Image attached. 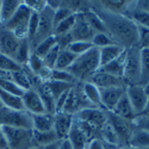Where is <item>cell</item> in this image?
Instances as JSON below:
<instances>
[{
    "mask_svg": "<svg viewBox=\"0 0 149 149\" xmlns=\"http://www.w3.org/2000/svg\"><path fill=\"white\" fill-rule=\"evenodd\" d=\"M43 67H44L43 60L37 56L35 53H31V56H30V60H29V63H28L26 68L30 69V72L33 74V75H37Z\"/></svg>",
    "mask_w": 149,
    "mask_h": 149,
    "instance_id": "cell-40",
    "label": "cell"
},
{
    "mask_svg": "<svg viewBox=\"0 0 149 149\" xmlns=\"http://www.w3.org/2000/svg\"><path fill=\"white\" fill-rule=\"evenodd\" d=\"M139 35H140L139 47L140 48H147V49H149V29L139 28Z\"/></svg>",
    "mask_w": 149,
    "mask_h": 149,
    "instance_id": "cell-45",
    "label": "cell"
},
{
    "mask_svg": "<svg viewBox=\"0 0 149 149\" xmlns=\"http://www.w3.org/2000/svg\"><path fill=\"white\" fill-rule=\"evenodd\" d=\"M57 149H73V146L70 144V142L67 139H65V140L60 141V144H58Z\"/></svg>",
    "mask_w": 149,
    "mask_h": 149,
    "instance_id": "cell-50",
    "label": "cell"
},
{
    "mask_svg": "<svg viewBox=\"0 0 149 149\" xmlns=\"http://www.w3.org/2000/svg\"><path fill=\"white\" fill-rule=\"evenodd\" d=\"M74 13H75V12L72 11L69 7H67V6L63 4V1H61V6H60L57 10L54 11V24H55V26L57 25L58 23H61L62 20H65V19H67L68 17L73 16Z\"/></svg>",
    "mask_w": 149,
    "mask_h": 149,
    "instance_id": "cell-39",
    "label": "cell"
},
{
    "mask_svg": "<svg viewBox=\"0 0 149 149\" xmlns=\"http://www.w3.org/2000/svg\"><path fill=\"white\" fill-rule=\"evenodd\" d=\"M24 4L29 6L36 13H41L47 7V1H43V0H26V1H24Z\"/></svg>",
    "mask_w": 149,
    "mask_h": 149,
    "instance_id": "cell-43",
    "label": "cell"
},
{
    "mask_svg": "<svg viewBox=\"0 0 149 149\" xmlns=\"http://www.w3.org/2000/svg\"><path fill=\"white\" fill-rule=\"evenodd\" d=\"M87 107H94L90 104V102L86 99L84 91H82V82H77L70 88L66 104L63 106L62 112H66L69 115H77L79 111L87 109Z\"/></svg>",
    "mask_w": 149,
    "mask_h": 149,
    "instance_id": "cell-7",
    "label": "cell"
},
{
    "mask_svg": "<svg viewBox=\"0 0 149 149\" xmlns=\"http://www.w3.org/2000/svg\"><path fill=\"white\" fill-rule=\"evenodd\" d=\"M92 44L94 48H98V49H100V48H104V47H107V45H111V44H116L112 38L106 33V32H97L94 36H93V38H92Z\"/></svg>",
    "mask_w": 149,
    "mask_h": 149,
    "instance_id": "cell-37",
    "label": "cell"
},
{
    "mask_svg": "<svg viewBox=\"0 0 149 149\" xmlns=\"http://www.w3.org/2000/svg\"><path fill=\"white\" fill-rule=\"evenodd\" d=\"M32 53V49H31V44L29 42L28 38H23L20 41V44L17 49V53L13 57V60L17 62L18 65H20L22 67H26L29 63V60Z\"/></svg>",
    "mask_w": 149,
    "mask_h": 149,
    "instance_id": "cell-25",
    "label": "cell"
},
{
    "mask_svg": "<svg viewBox=\"0 0 149 149\" xmlns=\"http://www.w3.org/2000/svg\"><path fill=\"white\" fill-rule=\"evenodd\" d=\"M67 140L73 146V149H86L88 142H90L88 137L86 136V134L84 132V130L79 125V123L77 122L75 117H74V122H73V125L70 128V131L68 134Z\"/></svg>",
    "mask_w": 149,
    "mask_h": 149,
    "instance_id": "cell-17",
    "label": "cell"
},
{
    "mask_svg": "<svg viewBox=\"0 0 149 149\" xmlns=\"http://www.w3.org/2000/svg\"><path fill=\"white\" fill-rule=\"evenodd\" d=\"M106 118H107V122L111 124V127L115 129L116 134L118 135L122 147L129 146L130 136L135 128L134 123L131 120L124 119V118L115 115L113 112H111V111H106Z\"/></svg>",
    "mask_w": 149,
    "mask_h": 149,
    "instance_id": "cell-9",
    "label": "cell"
},
{
    "mask_svg": "<svg viewBox=\"0 0 149 149\" xmlns=\"http://www.w3.org/2000/svg\"><path fill=\"white\" fill-rule=\"evenodd\" d=\"M0 107H3V105H1V103H0Z\"/></svg>",
    "mask_w": 149,
    "mask_h": 149,
    "instance_id": "cell-55",
    "label": "cell"
},
{
    "mask_svg": "<svg viewBox=\"0 0 149 149\" xmlns=\"http://www.w3.org/2000/svg\"><path fill=\"white\" fill-rule=\"evenodd\" d=\"M127 87H110V88H99L100 90V102L102 109L105 111H112L120 98L125 94Z\"/></svg>",
    "mask_w": 149,
    "mask_h": 149,
    "instance_id": "cell-15",
    "label": "cell"
},
{
    "mask_svg": "<svg viewBox=\"0 0 149 149\" xmlns=\"http://www.w3.org/2000/svg\"><path fill=\"white\" fill-rule=\"evenodd\" d=\"M77 55H74L72 52H69L68 49H61L60 48V53L57 56V61L54 69L58 70H68L69 67L74 63V61L77 60Z\"/></svg>",
    "mask_w": 149,
    "mask_h": 149,
    "instance_id": "cell-27",
    "label": "cell"
},
{
    "mask_svg": "<svg viewBox=\"0 0 149 149\" xmlns=\"http://www.w3.org/2000/svg\"><path fill=\"white\" fill-rule=\"evenodd\" d=\"M144 87H146V92H147V94H148V97H149V84H148V85H146Z\"/></svg>",
    "mask_w": 149,
    "mask_h": 149,
    "instance_id": "cell-52",
    "label": "cell"
},
{
    "mask_svg": "<svg viewBox=\"0 0 149 149\" xmlns=\"http://www.w3.org/2000/svg\"><path fill=\"white\" fill-rule=\"evenodd\" d=\"M50 80L61 81V82H67V84H73V85L78 82L75 80V78H74L68 70H58V69H53Z\"/></svg>",
    "mask_w": 149,
    "mask_h": 149,
    "instance_id": "cell-38",
    "label": "cell"
},
{
    "mask_svg": "<svg viewBox=\"0 0 149 149\" xmlns=\"http://www.w3.org/2000/svg\"><path fill=\"white\" fill-rule=\"evenodd\" d=\"M40 15V22H38V29H37L35 38L31 42V49L33 50V48L48 38L49 36L54 35V29H55V24H54V10L50 8L48 5L47 7L41 12Z\"/></svg>",
    "mask_w": 149,
    "mask_h": 149,
    "instance_id": "cell-8",
    "label": "cell"
},
{
    "mask_svg": "<svg viewBox=\"0 0 149 149\" xmlns=\"http://www.w3.org/2000/svg\"><path fill=\"white\" fill-rule=\"evenodd\" d=\"M100 140L104 143H107V144H112V146H116V147H122L118 135L116 134L115 129L111 127V124L109 122H106L104 124V127L100 130Z\"/></svg>",
    "mask_w": 149,
    "mask_h": 149,
    "instance_id": "cell-28",
    "label": "cell"
},
{
    "mask_svg": "<svg viewBox=\"0 0 149 149\" xmlns=\"http://www.w3.org/2000/svg\"><path fill=\"white\" fill-rule=\"evenodd\" d=\"M149 84V49L141 48V85Z\"/></svg>",
    "mask_w": 149,
    "mask_h": 149,
    "instance_id": "cell-32",
    "label": "cell"
},
{
    "mask_svg": "<svg viewBox=\"0 0 149 149\" xmlns=\"http://www.w3.org/2000/svg\"><path fill=\"white\" fill-rule=\"evenodd\" d=\"M0 10H1V1H0ZM0 25H1V23H0Z\"/></svg>",
    "mask_w": 149,
    "mask_h": 149,
    "instance_id": "cell-54",
    "label": "cell"
},
{
    "mask_svg": "<svg viewBox=\"0 0 149 149\" xmlns=\"http://www.w3.org/2000/svg\"><path fill=\"white\" fill-rule=\"evenodd\" d=\"M57 45V37L55 35L53 36H49L48 38H45L44 41H42L41 43H38L35 48H33V50L32 53H35L38 57L43 58L49 52L52 50L53 48H55Z\"/></svg>",
    "mask_w": 149,
    "mask_h": 149,
    "instance_id": "cell-29",
    "label": "cell"
},
{
    "mask_svg": "<svg viewBox=\"0 0 149 149\" xmlns=\"http://www.w3.org/2000/svg\"><path fill=\"white\" fill-rule=\"evenodd\" d=\"M132 123L135 128L142 129L149 134V116H137L134 119Z\"/></svg>",
    "mask_w": 149,
    "mask_h": 149,
    "instance_id": "cell-44",
    "label": "cell"
},
{
    "mask_svg": "<svg viewBox=\"0 0 149 149\" xmlns=\"http://www.w3.org/2000/svg\"><path fill=\"white\" fill-rule=\"evenodd\" d=\"M8 149H31L35 147L32 129L1 127Z\"/></svg>",
    "mask_w": 149,
    "mask_h": 149,
    "instance_id": "cell-4",
    "label": "cell"
},
{
    "mask_svg": "<svg viewBox=\"0 0 149 149\" xmlns=\"http://www.w3.org/2000/svg\"><path fill=\"white\" fill-rule=\"evenodd\" d=\"M100 68V61H99V49L92 48L88 52L79 55L74 63L69 67L68 72L75 78L78 82L90 81L92 75L97 73Z\"/></svg>",
    "mask_w": 149,
    "mask_h": 149,
    "instance_id": "cell-2",
    "label": "cell"
},
{
    "mask_svg": "<svg viewBox=\"0 0 149 149\" xmlns=\"http://www.w3.org/2000/svg\"><path fill=\"white\" fill-rule=\"evenodd\" d=\"M82 91L86 99L90 102V104L94 107H102L100 102V90H99L94 84L91 81L82 82Z\"/></svg>",
    "mask_w": 149,
    "mask_h": 149,
    "instance_id": "cell-26",
    "label": "cell"
},
{
    "mask_svg": "<svg viewBox=\"0 0 149 149\" xmlns=\"http://www.w3.org/2000/svg\"><path fill=\"white\" fill-rule=\"evenodd\" d=\"M97 32L90 25V23L86 19L84 12H77L75 13V23L73 25V29L69 32V36L73 42L75 41H88L91 42L93 36Z\"/></svg>",
    "mask_w": 149,
    "mask_h": 149,
    "instance_id": "cell-10",
    "label": "cell"
},
{
    "mask_svg": "<svg viewBox=\"0 0 149 149\" xmlns=\"http://www.w3.org/2000/svg\"><path fill=\"white\" fill-rule=\"evenodd\" d=\"M124 52H125V48H123L119 44H111V45L100 48L99 49V61H100V67L110 63L111 61L116 60Z\"/></svg>",
    "mask_w": 149,
    "mask_h": 149,
    "instance_id": "cell-18",
    "label": "cell"
},
{
    "mask_svg": "<svg viewBox=\"0 0 149 149\" xmlns=\"http://www.w3.org/2000/svg\"><path fill=\"white\" fill-rule=\"evenodd\" d=\"M136 6H137L139 8L146 11L149 13V0H141V1H135Z\"/></svg>",
    "mask_w": 149,
    "mask_h": 149,
    "instance_id": "cell-47",
    "label": "cell"
},
{
    "mask_svg": "<svg viewBox=\"0 0 149 149\" xmlns=\"http://www.w3.org/2000/svg\"><path fill=\"white\" fill-rule=\"evenodd\" d=\"M119 149H132L131 147H129V146H124V147H120Z\"/></svg>",
    "mask_w": 149,
    "mask_h": 149,
    "instance_id": "cell-53",
    "label": "cell"
},
{
    "mask_svg": "<svg viewBox=\"0 0 149 149\" xmlns=\"http://www.w3.org/2000/svg\"><path fill=\"white\" fill-rule=\"evenodd\" d=\"M0 103L4 107L11 109V110H17V111H25L24 110L23 99L19 95L12 94L8 92H5L0 90Z\"/></svg>",
    "mask_w": 149,
    "mask_h": 149,
    "instance_id": "cell-23",
    "label": "cell"
},
{
    "mask_svg": "<svg viewBox=\"0 0 149 149\" xmlns=\"http://www.w3.org/2000/svg\"><path fill=\"white\" fill-rule=\"evenodd\" d=\"M23 68L24 67L18 65L12 57L0 53V73H12V72L20 70Z\"/></svg>",
    "mask_w": 149,
    "mask_h": 149,
    "instance_id": "cell-33",
    "label": "cell"
},
{
    "mask_svg": "<svg viewBox=\"0 0 149 149\" xmlns=\"http://www.w3.org/2000/svg\"><path fill=\"white\" fill-rule=\"evenodd\" d=\"M0 149H8L7 141H6V137L4 135V131H3L1 127H0Z\"/></svg>",
    "mask_w": 149,
    "mask_h": 149,
    "instance_id": "cell-48",
    "label": "cell"
},
{
    "mask_svg": "<svg viewBox=\"0 0 149 149\" xmlns=\"http://www.w3.org/2000/svg\"><path fill=\"white\" fill-rule=\"evenodd\" d=\"M33 132V143H35V147L36 146H47V144H52L57 140L56 135L54 132V130H50V131H36V130H32Z\"/></svg>",
    "mask_w": 149,
    "mask_h": 149,
    "instance_id": "cell-31",
    "label": "cell"
},
{
    "mask_svg": "<svg viewBox=\"0 0 149 149\" xmlns=\"http://www.w3.org/2000/svg\"><path fill=\"white\" fill-rule=\"evenodd\" d=\"M0 90L12 93V94H16V95H19V97H22L24 94V92H25L23 88H20L16 82H13L10 79H4V78H0Z\"/></svg>",
    "mask_w": 149,
    "mask_h": 149,
    "instance_id": "cell-36",
    "label": "cell"
},
{
    "mask_svg": "<svg viewBox=\"0 0 149 149\" xmlns=\"http://www.w3.org/2000/svg\"><path fill=\"white\" fill-rule=\"evenodd\" d=\"M129 147L132 149H144L149 147V134L142 129L134 128L129 140Z\"/></svg>",
    "mask_w": 149,
    "mask_h": 149,
    "instance_id": "cell-24",
    "label": "cell"
},
{
    "mask_svg": "<svg viewBox=\"0 0 149 149\" xmlns=\"http://www.w3.org/2000/svg\"><path fill=\"white\" fill-rule=\"evenodd\" d=\"M139 116H149V99H148V103H147V105H146L144 110L142 111V113H141V115H139Z\"/></svg>",
    "mask_w": 149,
    "mask_h": 149,
    "instance_id": "cell-51",
    "label": "cell"
},
{
    "mask_svg": "<svg viewBox=\"0 0 149 149\" xmlns=\"http://www.w3.org/2000/svg\"><path fill=\"white\" fill-rule=\"evenodd\" d=\"M38 22H40V15L33 12L31 16V19H30V23H29V28H28V40H29L30 44H31L32 40L35 38L37 29H38Z\"/></svg>",
    "mask_w": 149,
    "mask_h": 149,
    "instance_id": "cell-42",
    "label": "cell"
},
{
    "mask_svg": "<svg viewBox=\"0 0 149 149\" xmlns=\"http://www.w3.org/2000/svg\"><path fill=\"white\" fill-rule=\"evenodd\" d=\"M74 23H75V13L70 17H68L67 19L62 20L61 23H58L54 29V35L56 37H61V36H65V35L69 33L70 30L73 29Z\"/></svg>",
    "mask_w": 149,
    "mask_h": 149,
    "instance_id": "cell-34",
    "label": "cell"
},
{
    "mask_svg": "<svg viewBox=\"0 0 149 149\" xmlns=\"http://www.w3.org/2000/svg\"><path fill=\"white\" fill-rule=\"evenodd\" d=\"M45 85H47L48 90L50 91V93H52V95H53V98H54V100L56 102V99H57L60 95H62L63 93L68 92L75 84L73 85V84H67V82L49 80V81L45 82Z\"/></svg>",
    "mask_w": 149,
    "mask_h": 149,
    "instance_id": "cell-30",
    "label": "cell"
},
{
    "mask_svg": "<svg viewBox=\"0 0 149 149\" xmlns=\"http://www.w3.org/2000/svg\"><path fill=\"white\" fill-rule=\"evenodd\" d=\"M22 3L23 1H20V0H4V1H1V10H0V23H1V25L6 24L15 16Z\"/></svg>",
    "mask_w": 149,
    "mask_h": 149,
    "instance_id": "cell-21",
    "label": "cell"
},
{
    "mask_svg": "<svg viewBox=\"0 0 149 149\" xmlns=\"http://www.w3.org/2000/svg\"><path fill=\"white\" fill-rule=\"evenodd\" d=\"M144 149H149V147H148V148H144Z\"/></svg>",
    "mask_w": 149,
    "mask_h": 149,
    "instance_id": "cell-56",
    "label": "cell"
},
{
    "mask_svg": "<svg viewBox=\"0 0 149 149\" xmlns=\"http://www.w3.org/2000/svg\"><path fill=\"white\" fill-rule=\"evenodd\" d=\"M58 144H60V141H56L52 144H47V146H36V147H32L31 149H57L58 148Z\"/></svg>",
    "mask_w": 149,
    "mask_h": 149,
    "instance_id": "cell-49",
    "label": "cell"
},
{
    "mask_svg": "<svg viewBox=\"0 0 149 149\" xmlns=\"http://www.w3.org/2000/svg\"><path fill=\"white\" fill-rule=\"evenodd\" d=\"M18 37L4 26H0V53L13 58L20 44Z\"/></svg>",
    "mask_w": 149,
    "mask_h": 149,
    "instance_id": "cell-12",
    "label": "cell"
},
{
    "mask_svg": "<svg viewBox=\"0 0 149 149\" xmlns=\"http://www.w3.org/2000/svg\"><path fill=\"white\" fill-rule=\"evenodd\" d=\"M124 63H125V52H124L119 57H117L116 60L111 61L110 63H107L105 66H102L100 68H99V70L107 73V74H110V75H113V77L123 78Z\"/></svg>",
    "mask_w": 149,
    "mask_h": 149,
    "instance_id": "cell-22",
    "label": "cell"
},
{
    "mask_svg": "<svg viewBox=\"0 0 149 149\" xmlns=\"http://www.w3.org/2000/svg\"><path fill=\"white\" fill-rule=\"evenodd\" d=\"M58 53H60V47L56 45L55 48H53L52 50L42 58L44 66L48 67V68H50V69H54L55 68V65H56V61H57Z\"/></svg>",
    "mask_w": 149,
    "mask_h": 149,
    "instance_id": "cell-41",
    "label": "cell"
},
{
    "mask_svg": "<svg viewBox=\"0 0 149 149\" xmlns=\"http://www.w3.org/2000/svg\"><path fill=\"white\" fill-rule=\"evenodd\" d=\"M92 84H94L98 88H110V87H127L125 82H124L123 78L110 75L107 73L98 70L94 73L92 78L90 79Z\"/></svg>",
    "mask_w": 149,
    "mask_h": 149,
    "instance_id": "cell-16",
    "label": "cell"
},
{
    "mask_svg": "<svg viewBox=\"0 0 149 149\" xmlns=\"http://www.w3.org/2000/svg\"><path fill=\"white\" fill-rule=\"evenodd\" d=\"M93 48V44L92 42H88V41H75V42H72L69 45H68V50L72 52L74 55H82L84 53L88 52L90 49Z\"/></svg>",
    "mask_w": 149,
    "mask_h": 149,
    "instance_id": "cell-35",
    "label": "cell"
},
{
    "mask_svg": "<svg viewBox=\"0 0 149 149\" xmlns=\"http://www.w3.org/2000/svg\"><path fill=\"white\" fill-rule=\"evenodd\" d=\"M86 149H105V148H104L103 141L100 139H94V140L88 142L87 148H86Z\"/></svg>",
    "mask_w": 149,
    "mask_h": 149,
    "instance_id": "cell-46",
    "label": "cell"
},
{
    "mask_svg": "<svg viewBox=\"0 0 149 149\" xmlns=\"http://www.w3.org/2000/svg\"><path fill=\"white\" fill-rule=\"evenodd\" d=\"M90 7L100 18L105 28V32L112 38L116 44H119L125 49L139 47V28L130 18L122 13L110 12L103 8L97 1L91 3Z\"/></svg>",
    "mask_w": 149,
    "mask_h": 149,
    "instance_id": "cell-1",
    "label": "cell"
},
{
    "mask_svg": "<svg viewBox=\"0 0 149 149\" xmlns=\"http://www.w3.org/2000/svg\"><path fill=\"white\" fill-rule=\"evenodd\" d=\"M74 122V116L66 112H57L54 115V127L53 130L58 141L68 137V134Z\"/></svg>",
    "mask_w": 149,
    "mask_h": 149,
    "instance_id": "cell-14",
    "label": "cell"
},
{
    "mask_svg": "<svg viewBox=\"0 0 149 149\" xmlns=\"http://www.w3.org/2000/svg\"><path fill=\"white\" fill-rule=\"evenodd\" d=\"M123 80L127 86L141 85V48L132 47L125 49Z\"/></svg>",
    "mask_w": 149,
    "mask_h": 149,
    "instance_id": "cell-3",
    "label": "cell"
},
{
    "mask_svg": "<svg viewBox=\"0 0 149 149\" xmlns=\"http://www.w3.org/2000/svg\"><path fill=\"white\" fill-rule=\"evenodd\" d=\"M0 127L32 129L31 116L26 111H17L7 107H0Z\"/></svg>",
    "mask_w": 149,
    "mask_h": 149,
    "instance_id": "cell-6",
    "label": "cell"
},
{
    "mask_svg": "<svg viewBox=\"0 0 149 149\" xmlns=\"http://www.w3.org/2000/svg\"><path fill=\"white\" fill-rule=\"evenodd\" d=\"M23 104H24V110L30 115H40V113H45L47 110L45 106L42 102L40 94L37 93L33 88L28 90L24 92L22 95Z\"/></svg>",
    "mask_w": 149,
    "mask_h": 149,
    "instance_id": "cell-13",
    "label": "cell"
},
{
    "mask_svg": "<svg viewBox=\"0 0 149 149\" xmlns=\"http://www.w3.org/2000/svg\"><path fill=\"white\" fill-rule=\"evenodd\" d=\"M111 112H113L115 115L124 118V119H128V120H131L134 122V119L136 118V115L132 110V106L129 102V99L127 97V94H124L120 100L117 103V105L113 107V110L111 111Z\"/></svg>",
    "mask_w": 149,
    "mask_h": 149,
    "instance_id": "cell-20",
    "label": "cell"
},
{
    "mask_svg": "<svg viewBox=\"0 0 149 149\" xmlns=\"http://www.w3.org/2000/svg\"><path fill=\"white\" fill-rule=\"evenodd\" d=\"M125 94L132 106V110L137 117L142 113L147 103H148V94L146 92V87L142 85H129L125 88Z\"/></svg>",
    "mask_w": 149,
    "mask_h": 149,
    "instance_id": "cell-11",
    "label": "cell"
},
{
    "mask_svg": "<svg viewBox=\"0 0 149 149\" xmlns=\"http://www.w3.org/2000/svg\"><path fill=\"white\" fill-rule=\"evenodd\" d=\"M32 13H33V11L23 1L18 11L15 13V16L1 26L12 31L19 40L28 38V28H29V23H30Z\"/></svg>",
    "mask_w": 149,
    "mask_h": 149,
    "instance_id": "cell-5",
    "label": "cell"
},
{
    "mask_svg": "<svg viewBox=\"0 0 149 149\" xmlns=\"http://www.w3.org/2000/svg\"><path fill=\"white\" fill-rule=\"evenodd\" d=\"M32 122V130L36 131H50L54 127V115L53 113H40L30 115Z\"/></svg>",
    "mask_w": 149,
    "mask_h": 149,
    "instance_id": "cell-19",
    "label": "cell"
}]
</instances>
